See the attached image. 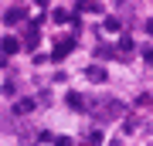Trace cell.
Segmentation results:
<instances>
[{"mask_svg": "<svg viewBox=\"0 0 153 146\" xmlns=\"http://www.w3.org/2000/svg\"><path fill=\"white\" fill-rule=\"evenodd\" d=\"M71 51H75V38H65V41H58V44H55V51H51V61H65Z\"/></svg>", "mask_w": 153, "mask_h": 146, "instance_id": "6da1fadb", "label": "cell"}, {"mask_svg": "<svg viewBox=\"0 0 153 146\" xmlns=\"http://www.w3.org/2000/svg\"><path fill=\"white\" fill-rule=\"evenodd\" d=\"M38 41H41V24L34 21L27 31H24V48H27V51H34V48H38Z\"/></svg>", "mask_w": 153, "mask_h": 146, "instance_id": "7a4b0ae2", "label": "cell"}, {"mask_svg": "<svg viewBox=\"0 0 153 146\" xmlns=\"http://www.w3.org/2000/svg\"><path fill=\"white\" fill-rule=\"evenodd\" d=\"M123 105L119 102H105V109H99V122H109V119H119Z\"/></svg>", "mask_w": 153, "mask_h": 146, "instance_id": "3957f363", "label": "cell"}, {"mask_svg": "<svg viewBox=\"0 0 153 146\" xmlns=\"http://www.w3.org/2000/svg\"><path fill=\"white\" fill-rule=\"evenodd\" d=\"M34 105H38L34 99H17V102H14V116H31Z\"/></svg>", "mask_w": 153, "mask_h": 146, "instance_id": "277c9868", "label": "cell"}, {"mask_svg": "<svg viewBox=\"0 0 153 146\" xmlns=\"http://www.w3.org/2000/svg\"><path fill=\"white\" fill-rule=\"evenodd\" d=\"M95 58L99 61H112V58H119V51H116L112 44H99V48H95Z\"/></svg>", "mask_w": 153, "mask_h": 146, "instance_id": "5b68a950", "label": "cell"}, {"mask_svg": "<svg viewBox=\"0 0 153 146\" xmlns=\"http://www.w3.org/2000/svg\"><path fill=\"white\" fill-rule=\"evenodd\" d=\"M85 75L92 78V82H99V85H102V82H109V75H105V68H102V65H88V68H85Z\"/></svg>", "mask_w": 153, "mask_h": 146, "instance_id": "8992f818", "label": "cell"}, {"mask_svg": "<svg viewBox=\"0 0 153 146\" xmlns=\"http://www.w3.org/2000/svg\"><path fill=\"white\" fill-rule=\"evenodd\" d=\"M4 21H7V24H17V21H27V10H24V7H10V10L4 14Z\"/></svg>", "mask_w": 153, "mask_h": 146, "instance_id": "52a82bcc", "label": "cell"}, {"mask_svg": "<svg viewBox=\"0 0 153 146\" xmlns=\"http://www.w3.org/2000/svg\"><path fill=\"white\" fill-rule=\"evenodd\" d=\"M0 51H4V54H17V51H21V41H17V38H4V41H0Z\"/></svg>", "mask_w": 153, "mask_h": 146, "instance_id": "ba28073f", "label": "cell"}, {"mask_svg": "<svg viewBox=\"0 0 153 146\" xmlns=\"http://www.w3.org/2000/svg\"><path fill=\"white\" fill-rule=\"evenodd\" d=\"M65 102H68L71 109H75V112H85V109H82V105H85V99L78 95V92H68V95H65Z\"/></svg>", "mask_w": 153, "mask_h": 146, "instance_id": "9c48e42d", "label": "cell"}, {"mask_svg": "<svg viewBox=\"0 0 153 146\" xmlns=\"http://www.w3.org/2000/svg\"><path fill=\"white\" fill-rule=\"evenodd\" d=\"M133 48H136V44H133V38H129V34H123V38H119V48H116V51H126V54H129Z\"/></svg>", "mask_w": 153, "mask_h": 146, "instance_id": "30bf717a", "label": "cell"}, {"mask_svg": "<svg viewBox=\"0 0 153 146\" xmlns=\"http://www.w3.org/2000/svg\"><path fill=\"white\" fill-rule=\"evenodd\" d=\"M102 27H105L109 34H116V31H119V21H116V17H105V21H102Z\"/></svg>", "mask_w": 153, "mask_h": 146, "instance_id": "8fae6325", "label": "cell"}, {"mask_svg": "<svg viewBox=\"0 0 153 146\" xmlns=\"http://www.w3.org/2000/svg\"><path fill=\"white\" fill-rule=\"evenodd\" d=\"M102 143V133H88V139H85V146H99Z\"/></svg>", "mask_w": 153, "mask_h": 146, "instance_id": "7c38bea8", "label": "cell"}, {"mask_svg": "<svg viewBox=\"0 0 153 146\" xmlns=\"http://www.w3.org/2000/svg\"><path fill=\"white\" fill-rule=\"evenodd\" d=\"M51 17H55V21H58V24H65V21H68V17H71V14H68V10H55V14H51Z\"/></svg>", "mask_w": 153, "mask_h": 146, "instance_id": "4fadbf2b", "label": "cell"}, {"mask_svg": "<svg viewBox=\"0 0 153 146\" xmlns=\"http://www.w3.org/2000/svg\"><path fill=\"white\" fill-rule=\"evenodd\" d=\"M51 143H55V146H71V139H68V136H58V139H51Z\"/></svg>", "mask_w": 153, "mask_h": 146, "instance_id": "5bb4252c", "label": "cell"}, {"mask_svg": "<svg viewBox=\"0 0 153 146\" xmlns=\"http://www.w3.org/2000/svg\"><path fill=\"white\" fill-rule=\"evenodd\" d=\"M143 54H146V65H153V48H146Z\"/></svg>", "mask_w": 153, "mask_h": 146, "instance_id": "9a60e30c", "label": "cell"}, {"mask_svg": "<svg viewBox=\"0 0 153 146\" xmlns=\"http://www.w3.org/2000/svg\"><path fill=\"white\" fill-rule=\"evenodd\" d=\"M146 34H153V21H146Z\"/></svg>", "mask_w": 153, "mask_h": 146, "instance_id": "2e32d148", "label": "cell"}, {"mask_svg": "<svg viewBox=\"0 0 153 146\" xmlns=\"http://www.w3.org/2000/svg\"><path fill=\"white\" fill-rule=\"evenodd\" d=\"M4 65H7V58H4V54H0V68H4Z\"/></svg>", "mask_w": 153, "mask_h": 146, "instance_id": "e0dca14e", "label": "cell"}, {"mask_svg": "<svg viewBox=\"0 0 153 146\" xmlns=\"http://www.w3.org/2000/svg\"><path fill=\"white\" fill-rule=\"evenodd\" d=\"M75 4H78V7H85V4H88V0H75Z\"/></svg>", "mask_w": 153, "mask_h": 146, "instance_id": "ac0fdd59", "label": "cell"}]
</instances>
